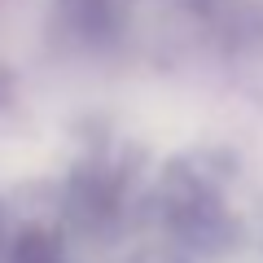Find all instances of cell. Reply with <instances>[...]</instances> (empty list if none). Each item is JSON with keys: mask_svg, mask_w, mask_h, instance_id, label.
<instances>
[{"mask_svg": "<svg viewBox=\"0 0 263 263\" xmlns=\"http://www.w3.org/2000/svg\"><path fill=\"white\" fill-rule=\"evenodd\" d=\"M162 219L184 246L219 254L237 246V215L228 206V189L219 176L197 167H171L162 180Z\"/></svg>", "mask_w": 263, "mask_h": 263, "instance_id": "cell-1", "label": "cell"}, {"mask_svg": "<svg viewBox=\"0 0 263 263\" xmlns=\"http://www.w3.org/2000/svg\"><path fill=\"white\" fill-rule=\"evenodd\" d=\"M0 263H66V250L48 224L5 228L0 215Z\"/></svg>", "mask_w": 263, "mask_h": 263, "instance_id": "cell-2", "label": "cell"}, {"mask_svg": "<svg viewBox=\"0 0 263 263\" xmlns=\"http://www.w3.org/2000/svg\"><path fill=\"white\" fill-rule=\"evenodd\" d=\"M70 22L84 31L88 40H101V35H114L127 13V0H62Z\"/></svg>", "mask_w": 263, "mask_h": 263, "instance_id": "cell-3", "label": "cell"}]
</instances>
